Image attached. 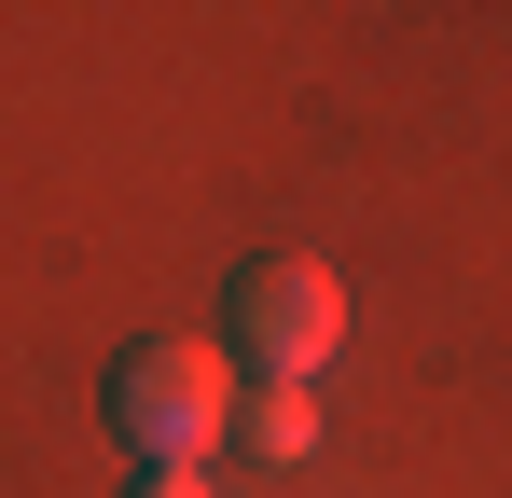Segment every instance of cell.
Wrapping results in <instances>:
<instances>
[{"label":"cell","instance_id":"cell-1","mask_svg":"<svg viewBox=\"0 0 512 498\" xmlns=\"http://www.w3.org/2000/svg\"><path fill=\"white\" fill-rule=\"evenodd\" d=\"M111 443H139L153 471H194V457H222V443H236V374H222V346H194V332H153L139 360H111Z\"/></svg>","mask_w":512,"mask_h":498},{"label":"cell","instance_id":"cell-2","mask_svg":"<svg viewBox=\"0 0 512 498\" xmlns=\"http://www.w3.org/2000/svg\"><path fill=\"white\" fill-rule=\"evenodd\" d=\"M333 346H346L333 263H250V277H236V360H250L263 388H305Z\"/></svg>","mask_w":512,"mask_h":498},{"label":"cell","instance_id":"cell-3","mask_svg":"<svg viewBox=\"0 0 512 498\" xmlns=\"http://www.w3.org/2000/svg\"><path fill=\"white\" fill-rule=\"evenodd\" d=\"M236 443L291 471V457H319V402H305V388H250V402H236Z\"/></svg>","mask_w":512,"mask_h":498},{"label":"cell","instance_id":"cell-4","mask_svg":"<svg viewBox=\"0 0 512 498\" xmlns=\"http://www.w3.org/2000/svg\"><path fill=\"white\" fill-rule=\"evenodd\" d=\"M139 498H208V471H139Z\"/></svg>","mask_w":512,"mask_h":498}]
</instances>
